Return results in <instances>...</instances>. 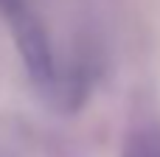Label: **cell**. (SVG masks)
<instances>
[{
  "label": "cell",
  "instance_id": "obj_1",
  "mask_svg": "<svg viewBox=\"0 0 160 157\" xmlns=\"http://www.w3.org/2000/svg\"><path fill=\"white\" fill-rule=\"evenodd\" d=\"M0 11L8 20L11 37L17 42V51H20V59H22L28 76L39 87H53V81H56L53 51H51V39H48L39 17L34 14V8L25 0H0Z\"/></svg>",
  "mask_w": 160,
  "mask_h": 157
},
{
  "label": "cell",
  "instance_id": "obj_2",
  "mask_svg": "<svg viewBox=\"0 0 160 157\" xmlns=\"http://www.w3.org/2000/svg\"><path fill=\"white\" fill-rule=\"evenodd\" d=\"M124 157H160V129L158 126H141L129 135Z\"/></svg>",
  "mask_w": 160,
  "mask_h": 157
}]
</instances>
